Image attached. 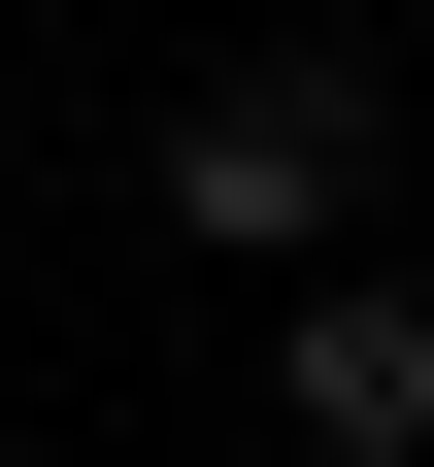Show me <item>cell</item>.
<instances>
[{
    "label": "cell",
    "instance_id": "cell-1",
    "mask_svg": "<svg viewBox=\"0 0 434 467\" xmlns=\"http://www.w3.org/2000/svg\"><path fill=\"white\" fill-rule=\"evenodd\" d=\"M167 234H201V267H367V34H268V67H201L167 100Z\"/></svg>",
    "mask_w": 434,
    "mask_h": 467
},
{
    "label": "cell",
    "instance_id": "cell-2",
    "mask_svg": "<svg viewBox=\"0 0 434 467\" xmlns=\"http://www.w3.org/2000/svg\"><path fill=\"white\" fill-rule=\"evenodd\" d=\"M268 434L301 467H434V301H401V267H301V301H268Z\"/></svg>",
    "mask_w": 434,
    "mask_h": 467
}]
</instances>
